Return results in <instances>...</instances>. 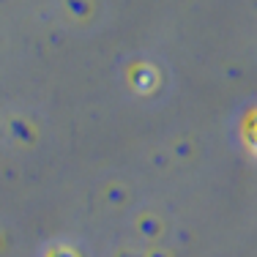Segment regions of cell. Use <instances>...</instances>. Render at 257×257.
Wrapping results in <instances>:
<instances>
[{
    "mask_svg": "<svg viewBox=\"0 0 257 257\" xmlns=\"http://www.w3.org/2000/svg\"><path fill=\"white\" fill-rule=\"evenodd\" d=\"M246 140H249V148H252V115L246 118Z\"/></svg>",
    "mask_w": 257,
    "mask_h": 257,
    "instance_id": "obj_1",
    "label": "cell"
}]
</instances>
